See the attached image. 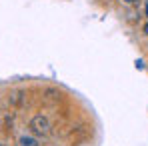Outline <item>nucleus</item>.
Segmentation results:
<instances>
[{"label": "nucleus", "mask_w": 148, "mask_h": 146, "mask_svg": "<svg viewBox=\"0 0 148 146\" xmlns=\"http://www.w3.org/2000/svg\"><path fill=\"white\" fill-rule=\"evenodd\" d=\"M30 128H32V132L38 134V136H48L50 134V122H48V118L42 116V114H38V116L32 118Z\"/></svg>", "instance_id": "nucleus-1"}, {"label": "nucleus", "mask_w": 148, "mask_h": 146, "mask_svg": "<svg viewBox=\"0 0 148 146\" xmlns=\"http://www.w3.org/2000/svg\"><path fill=\"white\" fill-rule=\"evenodd\" d=\"M122 2H126V4H132V2H136V0H122Z\"/></svg>", "instance_id": "nucleus-4"}, {"label": "nucleus", "mask_w": 148, "mask_h": 146, "mask_svg": "<svg viewBox=\"0 0 148 146\" xmlns=\"http://www.w3.org/2000/svg\"><path fill=\"white\" fill-rule=\"evenodd\" d=\"M16 146H38V142H36V138H32V136H22V138L16 142Z\"/></svg>", "instance_id": "nucleus-2"}, {"label": "nucleus", "mask_w": 148, "mask_h": 146, "mask_svg": "<svg viewBox=\"0 0 148 146\" xmlns=\"http://www.w3.org/2000/svg\"><path fill=\"white\" fill-rule=\"evenodd\" d=\"M144 12H146V16H148V0L144 2Z\"/></svg>", "instance_id": "nucleus-3"}, {"label": "nucleus", "mask_w": 148, "mask_h": 146, "mask_svg": "<svg viewBox=\"0 0 148 146\" xmlns=\"http://www.w3.org/2000/svg\"><path fill=\"white\" fill-rule=\"evenodd\" d=\"M0 146H4V144H0Z\"/></svg>", "instance_id": "nucleus-6"}, {"label": "nucleus", "mask_w": 148, "mask_h": 146, "mask_svg": "<svg viewBox=\"0 0 148 146\" xmlns=\"http://www.w3.org/2000/svg\"><path fill=\"white\" fill-rule=\"evenodd\" d=\"M144 32H146V36H148V24H146V26H144Z\"/></svg>", "instance_id": "nucleus-5"}]
</instances>
